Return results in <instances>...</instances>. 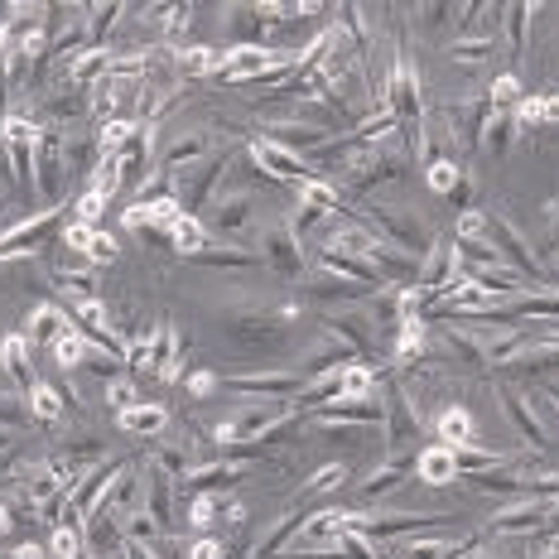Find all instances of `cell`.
Returning a JSON list of instances; mask_svg holds the SVG:
<instances>
[{
	"label": "cell",
	"instance_id": "1",
	"mask_svg": "<svg viewBox=\"0 0 559 559\" xmlns=\"http://www.w3.org/2000/svg\"><path fill=\"white\" fill-rule=\"evenodd\" d=\"M362 213L371 217V231H377L381 247H395L411 261H425L435 251V231L419 223V213L411 203H395V198H367Z\"/></svg>",
	"mask_w": 559,
	"mask_h": 559
},
{
	"label": "cell",
	"instance_id": "2",
	"mask_svg": "<svg viewBox=\"0 0 559 559\" xmlns=\"http://www.w3.org/2000/svg\"><path fill=\"white\" fill-rule=\"evenodd\" d=\"M295 78V53L261 49V44H231L217 63L213 83H251V87H280Z\"/></svg>",
	"mask_w": 559,
	"mask_h": 559
},
{
	"label": "cell",
	"instance_id": "3",
	"mask_svg": "<svg viewBox=\"0 0 559 559\" xmlns=\"http://www.w3.org/2000/svg\"><path fill=\"white\" fill-rule=\"evenodd\" d=\"M289 329H295V323L280 319V309L241 305L237 313H227L231 347H247V353H285V347H289Z\"/></svg>",
	"mask_w": 559,
	"mask_h": 559
},
{
	"label": "cell",
	"instance_id": "4",
	"mask_svg": "<svg viewBox=\"0 0 559 559\" xmlns=\"http://www.w3.org/2000/svg\"><path fill=\"white\" fill-rule=\"evenodd\" d=\"M487 241H492L497 255H502V261H507L521 280H531L535 289H545V265L535 261V247L526 241V231L516 227L511 207H502V213H487Z\"/></svg>",
	"mask_w": 559,
	"mask_h": 559
},
{
	"label": "cell",
	"instance_id": "5",
	"mask_svg": "<svg viewBox=\"0 0 559 559\" xmlns=\"http://www.w3.org/2000/svg\"><path fill=\"white\" fill-rule=\"evenodd\" d=\"M255 255H261V261L271 265L275 275L299 280V285H305V275L313 271V265H309V251L295 241V231H289L285 217H280V223H265V227H261V241H255Z\"/></svg>",
	"mask_w": 559,
	"mask_h": 559
},
{
	"label": "cell",
	"instance_id": "6",
	"mask_svg": "<svg viewBox=\"0 0 559 559\" xmlns=\"http://www.w3.org/2000/svg\"><path fill=\"white\" fill-rule=\"evenodd\" d=\"M377 395H381V415H386L381 439H386V444H419V439H425V415L415 411V401L405 395L401 381L386 377L377 386Z\"/></svg>",
	"mask_w": 559,
	"mask_h": 559
},
{
	"label": "cell",
	"instance_id": "7",
	"mask_svg": "<svg viewBox=\"0 0 559 559\" xmlns=\"http://www.w3.org/2000/svg\"><path fill=\"white\" fill-rule=\"evenodd\" d=\"M497 401H502V415H507V425L516 429L521 444L531 453H555V435H550V425H545L531 391H497Z\"/></svg>",
	"mask_w": 559,
	"mask_h": 559
},
{
	"label": "cell",
	"instance_id": "8",
	"mask_svg": "<svg viewBox=\"0 0 559 559\" xmlns=\"http://www.w3.org/2000/svg\"><path fill=\"white\" fill-rule=\"evenodd\" d=\"M231 169V155H207L198 159V165H189L183 174H174V198L183 203V213L198 217V207H207L217 198V183L227 179Z\"/></svg>",
	"mask_w": 559,
	"mask_h": 559
},
{
	"label": "cell",
	"instance_id": "9",
	"mask_svg": "<svg viewBox=\"0 0 559 559\" xmlns=\"http://www.w3.org/2000/svg\"><path fill=\"white\" fill-rule=\"evenodd\" d=\"M247 155H251V165L261 169L265 179H271V183H285V189H295V183H305V179H319V169H313L305 155H295V150L275 145V140H265V135L251 140Z\"/></svg>",
	"mask_w": 559,
	"mask_h": 559
},
{
	"label": "cell",
	"instance_id": "10",
	"mask_svg": "<svg viewBox=\"0 0 559 559\" xmlns=\"http://www.w3.org/2000/svg\"><path fill=\"white\" fill-rule=\"evenodd\" d=\"M150 381H165V386H179L183 381V337L174 319L150 323Z\"/></svg>",
	"mask_w": 559,
	"mask_h": 559
},
{
	"label": "cell",
	"instance_id": "11",
	"mask_svg": "<svg viewBox=\"0 0 559 559\" xmlns=\"http://www.w3.org/2000/svg\"><path fill=\"white\" fill-rule=\"evenodd\" d=\"M63 145H68V131L49 126V135H44L39 150H34V189H39V198H49V203H63V189H68Z\"/></svg>",
	"mask_w": 559,
	"mask_h": 559
},
{
	"label": "cell",
	"instance_id": "12",
	"mask_svg": "<svg viewBox=\"0 0 559 559\" xmlns=\"http://www.w3.org/2000/svg\"><path fill=\"white\" fill-rule=\"evenodd\" d=\"M545 521H550L545 497H511L502 511H492L487 535H545Z\"/></svg>",
	"mask_w": 559,
	"mask_h": 559
},
{
	"label": "cell",
	"instance_id": "13",
	"mask_svg": "<svg viewBox=\"0 0 559 559\" xmlns=\"http://www.w3.org/2000/svg\"><path fill=\"white\" fill-rule=\"evenodd\" d=\"M227 386L247 401H285V395H299L309 386L305 371H237L227 377Z\"/></svg>",
	"mask_w": 559,
	"mask_h": 559
},
{
	"label": "cell",
	"instance_id": "14",
	"mask_svg": "<svg viewBox=\"0 0 559 559\" xmlns=\"http://www.w3.org/2000/svg\"><path fill=\"white\" fill-rule=\"evenodd\" d=\"M183 213V203L174 193H150V198H135L131 207H126L121 213V223L131 227V231H140V237H145V231H169L174 227V217Z\"/></svg>",
	"mask_w": 559,
	"mask_h": 559
},
{
	"label": "cell",
	"instance_id": "15",
	"mask_svg": "<svg viewBox=\"0 0 559 559\" xmlns=\"http://www.w3.org/2000/svg\"><path fill=\"white\" fill-rule=\"evenodd\" d=\"M255 207H261L255 189H231L227 198H217V203H213V213H207V231H223V237L237 241V231L251 227Z\"/></svg>",
	"mask_w": 559,
	"mask_h": 559
},
{
	"label": "cell",
	"instance_id": "16",
	"mask_svg": "<svg viewBox=\"0 0 559 559\" xmlns=\"http://www.w3.org/2000/svg\"><path fill=\"white\" fill-rule=\"evenodd\" d=\"M463 280V265H459V251H453V241H435V251L419 261V280L415 285L425 289L429 299H439L449 285H459Z\"/></svg>",
	"mask_w": 559,
	"mask_h": 559
},
{
	"label": "cell",
	"instance_id": "17",
	"mask_svg": "<svg viewBox=\"0 0 559 559\" xmlns=\"http://www.w3.org/2000/svg\"><path fill=\"white\" fill-rule=\"evenodd\" d=\"M251 468V459H207V463H193L189 473H183V492L198 497V492H217V487H231L241 473Z\"/></svg>",
	"mask_w": 559,
	"mask_h": 559
},
{
	"label": "cell",
	"instance_id": "18",
	"mask_svg": "<svg viewBox=\"0 0 559 559\" xmlns=\"http://www.w3.org/2000/svg\"><path fill=\"white\" fill-rule=\"evenodd\" d=\"M411 473H415V453H391V459H381L377 468L357 483V492H362L367 502H381V497L395 492V487H401Z\"/></svg>",
	"mask_w": 559,
	"mask_h": 559
},
{
	"label": "cell",
	"instance_id": "19",
	"mask_svg": "<svg viewBox=\"0 0 559 559\" xmlns=\"http://www.w3.org/2000/svg\"><path fill=\"white\" fill-rule=\"evenodd\" d=\"M68 329H73V319H68V309L58 305V299H44V305H34V309H29V319H25L29 347H53Z\"/></svg>",
	"mask_w": 559,
	"mask_h": 559
},
{
	"label": "cell",
	"instance_id": "20",
	"mask_svg": "<svg viewBox=\"0 0 559 559\" xmlns=\"http://www.w3.org/2000/svg\"><path fill=\"white\" fill-rule=\"evenodd\" d=\"M207 155H213V135L207 131H183L165 155H159V174L174 179V174H183L189 165H198V159H207Z\"/></svg>",
	"mask_w": 559,
	"mask_h": 559
},
{
	"label": "cell",
	"instance_id": "21",
	"mask_svg": "<svg viewBox=\"0 0 559 559\" xmlns=\"http://www.w3.org/2000/svg\"><path fill=\"white\" fill-rule=\"evenodd\" d=\"M0 371H5L20 391H29L34 381H39V377H34V347H29L25 333H5V337H0Z\"/></svg>",
	"mask_w": 559,
	"mask_h": 559
},
{
	"label": "cell",
	"instance_id": "22",
	"mask_svg": "<svg viewBox=\"0 0 559 559\" xmlns=\"http://www.w3.org/2000/svg\"><path fill=\"white\" fill-rule=\"evenodd\" d=\"M477 439V415L468 405H444V411L435 415V444L444 449H468Z\"/></svg>",
	"mask_w": 559,
	"mask_h": 559
},
{
	"label": "cell",
	"instance_id": "23",
	"mask_svg": "<svg viewBox=\"0 0 559 559\" xmlns=\"http://www.w3.org/2000/svg\"><path fill=\"white\" fill-rule=\"evenodd\" d=\"M116 425H121L126 435L159 439V435L169 429V405H159V401H135L131 411H116Z\"/></svg>",
	"mask_w": 559,
	"mask_h": 559
},
{
	"label": "cell",
	"instance_id": "24",
	"mask_svg": "<svg viewBox=\"0 0 559 559\" xmlns=\"http://www.w3.org/2000/svg\"><path fill=\"white\" fill-rule=\"evenodd\" d=\"M174 487H179V483H174V477H165L159 468L150 473L145 483H140V492H145V507H140V511H145V516L155 521L159 531H174Z\"/></svg>",
	"mask_w": 559,
	"mask_h": 559
},
{
	"label": "cell",
	"instance_id": "25",
	"mask_svg": "<svg viewBox=\"0 0 559 559\" xmlns=\"http://www.w3.org/2000/svg\"><path fill=\"white\" fill-rule=\"evenodd\" d=\"M415 477L429 487H453L459 483V468H453V449L444 444H425L415 453Z\"/></svg>",
	"mask_w": 559,
	"mask_h": 559
},
{
	"label": "cell",
	"instance_id": "26",
	"mask_svg": "<svg viewBox=\"0 0 559 559\" xmlns=\"http://www.w3.org/2000/svg\"><path fill=\"white\" fill-rule=\"evenodd\" d=\"M189 261L203 265V271H251V265H261V255H255V247L227 241V247H203L198 255H189Z\"/></svg>",
	"mask_w": 559,
	"mask_h": 559
},
{
	"label": "cell",
	"instance_id": "27",
	"mask_svg": "<svg viewBox=\"0 0 559 559\" xmlns=\"http://www.w3.org/2000/svg\"><path fill=\"white\" fill-rule=\"evenodd\" d=\"M140 483H145V477H140V468L135 463H121V473L111 477V487H107V511L111 516H131V511H140Z\"/></svg>",
	"mask_w": 559,
	"mask_h": 559
},
{
	"label": "cell",
	"instance_id": "28",
	"mask_svg": "<svg viewBox=\"0 0 559 559\" xmlns=\"http://www.w3.org/2000/svg\"><path fill=\"white\" fill-rule=\"evenodd\" d=\"M468 550V540H439V535H411V540H395L386 555L395 559H453Z\"/></svg>",
	"mask_w": 559,
	"mask_h": 559
},
{
	"label": "cell",
	"instance_id": "29",
	"mask_svg": "<svg viewBox=\"0 0 559 559\" xmlns=\"http://www.w3.org/2000/svg\"><path fill=\"white\" fill-rule=\"evenodd\" d=\"M511 145H516V121L511 116H497L492 111V121L477 131V150H483V159L487 165H502V159L511 155Z\"/></svg>",
	"mask_w": 559,
	"mask_h": 559
},
{
	"label": "cell",
	"instance_id": "30",
	"mask_svg": "<svg viewBox=\"0 0 559 559\" xmlns=\"http://www.w3.org/2000/svg\"><path fill=\"white\" fill-rule=\"evenodd\" d=\"M492 53H497V29H468L449 44V58L459 68H483Z\"/></svg>",
	"mask_w": 559,
	"mask_h": 559
},
{
	"label": "cell",
	"instance_id": "31",
	"mask_svg": "<svg viewBox=\"0 0 559 559\" xmlns=\"http://www.w3.org/2000/svg\"><path fill=\"white\" fill-rule=\"evenodd\" d=\"M25 405H29V419H39V425H63V415H68L63 391L53 381H34L25 391Z\"/></svg>",
	"mask_w": 559,
	"mask_h": 559
},
{
	"label": "cell",
	"instance_id": "32",
	"mask_svg": "<svg viewBox=\"0 0 559 559\" xmlns=\"http://www.w3.org/2000/svg\"><path fill=\"white\" fill-rule=\"evenodd\" d=\"M217 63H223V53L207 49V44H189V49H174L169 53V68L179 78H213Z\"/></svg>",
	"mask_w": 559,
	"mask_h": 559
},
{
	"label": "cell",
	"instance_id": "33",
	"mask_svg": "<svg viewBox=\"0 0 559 559\" xmlns=\"http://www.w3.org/2000/svg\"><path fill=\"white\" fill-rule=\"evenodd\" d=\"M169 247L179 255H198L207 247V223H198L193 213H179L174 217V227H169Z\"/></svg>",
	"mask_w": 559,
	"mask_h": 559
},
{
	"label": "cell",
	"instance_id": "34",
	"mask_svg": "<svg viewBox=\"0 0 559 559\" xmlns=\"http://www.w3.org/2000/svg\"><path fill=\"white\" fill-rule=\"evenodd\" d=\"M135 135H140L135 116H111V121H102V131H97V155H121Z\"/></svg>",
	"mask_w": 559,
	"mask_h": 559
},
{
	"label": "cell",
	"instance_id": "35",
	"mask_svg": "<svg viewBox=\"0 0 559 559\" xmlns=\"http://www.w3.org/2000/svg\"><path fill=\"white\" fill-rule=\"evenodd\" d=\"M535 15H540V10H535V5H507L502 10V20H507V44H511V58H516V63H521V58H526V49H531V20Z\"/></svg>",
	"mask_w": 559,
	"mask_h": 559
},
{
	"label": "cell",
	"instance_id": "36",
	"mask_svg": "<svg viewBox=\"0 0 559 559\" xmlns=\"http://www.w3.org/2000/svg\"><path fill=\"white\" fill-rule=\"evenodd\" d=\"M502 463H507V453L483 449V444L453 449V468H459V477H473V473H487V468H502Z\"/></svg>",
	"mask_w": 559,
	"mask_h": 559
},
{
	"label": "cell",
	"instance_id": "37",
	"mask_svg": "<svg viewBox=\"0 0 559 559\" xmlns=\"http://www.w3.org/2000/svg\"><path fill=\"white\" fill-rule=\"evenodd\" d=\"M521 97H526V87H521V78H516V73H497V78H492V87H487V107H492L497 116H511Z\"/></svg>",
	"mask_w": 559,
	"mask_h": 559
},
{
	"label": "cell",
	"instance_id": "38",
	"mask_svg": "<svg viewBox=\"0 0 559 559\" xmlns=\"http://www.w3.org/2000/svg\"><path fill=\"white\" fill-rule=\"evenodd\" d=\"M49 353H53V362L63 367V371H83V362H87V353H92V347H87V337L78 333V329H68V333H63V337H58V343L49 347Z\"/></svg>",
	"mask_w": 559,
	"mask_h": 559
},
{
	"label": "cell",
	"instance_id": "39",
	"mask_svg": "<svg viewBox=\"0 0 559 559\" xmlns=\"http://www.w3.org/2000/svg\"><path fill=\"white\" fill-rule=\"evenodd\" d=\"M49 559H83V526L78 521H58L49 531Z\"/></svg>",
	"mask_w": 559,
	"mask_h": 559
},
{
	"label": "cell",
	"instance_id": "40",
	"mask_svg": "<svg viewBox=\"0 0 559 559\" xmlns=\"http://www.w3.org/2000/svg\"><path fill=\"white\" fill-rule=\"evenodd\" d=\"M425 179H429V189H435L439 198H453L463 189V165H453V159H429Z\"/></svg>",
	"mask_w": 559,
	"mask_h": 559
},
{
	"label": "cell",
	"instance_id": "41",
	"mask_svg": "<svg viewBox=\"0 0 559 559\" xmlns=\"http://www.w3.org/2000/svg\"><path fill=\"white\" fill-rule=\"evenodd\" d=\"M78 255H87V261H92V265H97V271H102V265H111L116 255H121V241H116L111 231L92 227V231H87V241H83V251H78Z\"/></svg>",
	"mask_w": 559,
	"mask_h": 559
},
{
	"label": "cell",
	"instance_id": "42",
	"mask_svg": "<svg viewBox=\"0 0 559 559\" xmlns=\"http://www.w3.org/2000/svg\"><path fill=\"white\" fill-rule=\"evenodd\" d=\"M347 483V463L343 459H333V463H323V468H313L309 477H305V487L299 492L305 497H313V492H333V487H343Z\"/></svg>",
	"mask_w": 559,
	"mask_h": 559
},
{
	"label": "cell",
	"instance_id": "43",
	"mask_svg": "<svg viewBox=\"0 0 559 559\" xmlns=\"http://www.w3.org/2000/svg\"><path fill=\"white\" fill-rule=\"evenodd\" d=\"M183 395H189V401H207V395H213L217 386H223V381H217V371H207V367H193V371H183Z\"/></svg>",
	"mask_w": 559,
	"mask_h": 559
},
{
	"label": "cell",
	"instance_id": "44",
	"mask_svg": "<svg viewBox=\"0 0 559 559\" xmlns=\"http://www.w3.org/2000/svg\"><path fill=\"white\" fill-rule=\"evenodd\" d=\"M102 213H107V198H102V193L83 189V193L73 198V223H83V227H97V223H102Z\"/></svg>",
	"mask_w": 559,
	"mask_h": 559
},
{
	"label": "cell",
	"instance_id": "45",
	"mask_svg": "<svg viewBox=\"0 0 559 559\" xmlns=\"http://www.w3.org/2000/svg\"><path fill=\"white\" fill-rule=\"evenodd\" d=\"M487 237V207H463L459 223H453V241H473Z\"/></svg>",
	"mask_w": 559,
	"mask_h": 559
},
{
	"label": "cell",
	"instance_id": "46",
	"mask_svg": "<svg viewBox=\"0 0 559 559\" xmlns=\"http://www.w3.org/2000/svg\"><path fill=\"white\" fill-rule=\"evenodd\" d=\"M107 401H111V411H131L135 405V377H126V371L121 377H111L107 381Z\"/></svg>",
	"mask_w": 559,
	"mask_h": 559
},
{
	"label": "cell",
	"instance_id": "47",
	"mask_svg": "<svg viewBox=\"0 0 559 559\" xmlns=\"http://www.w3.org/2000/svg\"><path fill=\"white\" fill-rule=\"evenodd\" d=\"M213 516H217L213 492H198V497H189V526H193V531H207V526H213Z\"/></svg>",
	"mask_w": 559,
	"mask_h": 559
},
{
	"label": "cell",
	"instance_id": "48",
	"mask_svg": "<svg viewBox=\"0 0 559 559\" xmlns=\"http://www.w3.org/2000/svg\"><path fill=\"white\" fill-rule=\"evenodd\" d=\"M183 559H227V545L217 535H198V540H189V555Z\"/></svg>",
	"mask_w": 559,
	"mask_h": 559
},
{
	"label": "cell",
	"instance_id": "49",
	"mask_svg": "<svg viewBox=\"0 0 559 559\" xmlns=\"http://www.w3.org/2000/svg\"><path fill=\"white\" fill-rule=\"evenodd\" d=\"M540 217L550 227H545V241H550V255H559V203H545L540 207Z\"/></svg>",
	"mask_w": 559,
	"mask_h": 559
},
{
	"label": "cell",
	"instance_id": "50",
	"mask_svg": "<svg viewBox=\"0 0 559 559\" xmlns=\"http://www.w3.org/2000/svg\"><path fill=\"white\" fill-rule=\"evenodd\" d=\"M223 516H227V526H237V531L247 526V507H241V502H227V507H223Z\"/></svg>",
	"mask_w": 559,
	"mask_h": 559
},
{
	"label": "cell",
	"instance_id": "51",
	"mask_svg": "<svg viewBox=\"0 0 559 559\" xmlns=\"http://www.w3.org/2000/svg\"><path fill=\"white\" fill-rule=\"evenodd\" d=\"M10 559H49V550H44V545H15Z\"/></svg>",
	"mask_w": 559,
	"mask_h": 559
},
{
	"label": "cell",
	"instance_id": "52",
	"mask_svg": "<svg viewBox=\"0 0 559 559\" xmlns=\"http://www.w3.org/2000/svg\"><path fill=\"white\" fill-rule=\"evenodd\" d=\"M545 126H559V92H545Z\"/></svg>",
	"mask_w": 559,
	"mask_h": 559
},
{
	"label": "cell",
	"instance_id": "53",
	"mask_svg": "<svg viewBox=\"0 0 559 559\" xmlns=\"http://www.w3.org/2000/svg\"><path fill=\"white\" fill-rule=\"evenodd\" d=\"M15 531V511H10V502H0V540Z\"/></svg>",
	"mask_w": 559,
	"mask_h": 559
},
{
	"label": "cell",
	"instance_id": "54",
	"mask_svg": "<svg viewBox=\"0 0 559 559\" xmlns=\"http://www.w3.org/2000/svg\"><path fill=\"white\" fill-rule=\"evenodd\" d=\"M545 531L559 535V502H550V521H545Z\"/></svg>",
	"mask_w": 559,
	"mask_h": 559
}]
</instances>
